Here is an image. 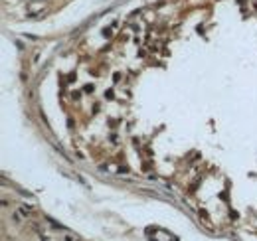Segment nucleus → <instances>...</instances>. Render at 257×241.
I'll return each instance as SVG.
<instances>
[{"label":"nucleus","mask_w":257,"mask_h":241,"mask_svg":"<svg viewBox=\"0 0 257 241\" xmlns=\"http://www.w3.org/2000/svg\"><path fill=\"white\" fill-rule=\"evenodd\" d=\"M62 241H79V239H77L75 235H69V233H67V235H63V239H62Z\"/></svg>","instance_id":"obj_1"}]
</instances>
